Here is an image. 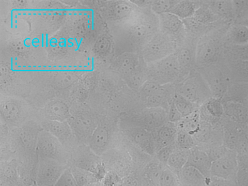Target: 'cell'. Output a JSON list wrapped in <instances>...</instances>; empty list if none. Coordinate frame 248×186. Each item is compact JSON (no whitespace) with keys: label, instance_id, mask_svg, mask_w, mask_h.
<instances>
[{"label":"cell","instance_id":"cell-24","mask_svg":"<svg viewBox=\"0 0 248 186\" xmlns=\"http://www.w3.org/2000/svg\"><path fill=\"white\" fill-rule=\"evenodd\" d=\"M175 124L168 122L154 130L156 152L160 148L175 142L177 132Z\"/></svg>","mask_w":248,"mask_h":186},{"label":"cell","instance_id":"cell-17","mask_svg":"<svg viewBox=\"0 0 248 186\" xmlns=\"http://www.w3.org/2000/svg\"><path fill=\"white\" fill-rule=\"evenodd\" d=\"M40 123L44 130L54 136L65 148L74 138L68 121L44 120Z\"/></svg>","mask_w":248,"mask_h":186},{"label":"cell","instance_id":"cell-26","mask_svg":"<svg viewBox=\"0 0 248 186\" xmlns=\"http://www.w3.org/2000/svg\"><path fill=\"white\" fill-rule=\"evenodd\" d=\"M206 5L221 20L229 22L235 21L232 0L208 1Z\"/></svg>","mask_w":248,"mask_h":186},{"label":"cell","instance_id":"cell-39","mask_svg":"<svg viewBox=\"0 0 248 186\" xmlns=\"http://www.w3.org/2000/svg\"><path fill=\"white\" fill-rule=\"evenodd\" d=\"M199 108L191 115L184 118L177 123V129H182L193 136L199 128L201 123Z\"/></svg>","mask_w":248,"mask_h":186},{"label":"cell","instance_id":"cell-54","mask_svg":"<svg viewBox=\"0 0 248 186\" xmlns=\"http://www.w3.org/2000/svg\"><path fill=\"white\" fill-rule=\"evenodd\" d=\"M239 170H248V154L237 155Z\"/></svg>","mask_w":248,"mask_h":186},{"label":"cell","instance_id":"cell-41","mask_svg":"<svg viewBox=\"0 0 248 186\" xmlns=\"http://www.w3.org/2000/svg\"><path fill=\"white\" fill-rule=\"evenodd\" d=\"M189 150L176 148L170 155L167 165L171 170H175L178 173L186 165Z\"/></svg>","mask_w":248,"mask_h":186},{"label":"cell","instance_id":"cell-7","mask_svg":"<svg viewBox=\"0 0 248 186\" xmlns=\"http://www.w3.org/2000/svg\"><path fill=\"white\" fill-rule=\"evenodd\" d=\"M151 64L148 69L150 77H152L150 78L162 85L173 82L182 72L175 53Z\"/></svg>","mask_w":248,"mask_h":186},{"label":"cell","instance_id":"cell-33","mask_svg":"<svg viewBox=\"0 0 248 186\" xmlns=\"http://www.w3.org/2000/svg\"><path fill=\"white\" fill-rule=\"evenodd\" d=\"M224 58L228 61H248V43L242 46L225 45Z\"/></svg>","mask_w":248,"mask_h":186},{"label":"cell","instance_id":"cell-38","mask_svg":"<svg viewBox=\"0 0 248 186\" xmlns=\"http://www.w3.org/2000/svg\"><path fill=\"white\" fill-rule=\"evenodd\" d=\"M195 48L184 46L175 53L177 60L182 71L187 70L194 64L196 65Z\"/></svg>","mask_w":248,"mask_h":186},{"label":"cell","instance_id":"cell-4","mask_svg":"<svg viewBox=\"0 0 248 186\" xmlns=\"http://www.w3.org/2000/svg\"><path fill=\"white\" fill-rule=\"evenodd\" d=\"M176 93L199 107L213 97L207 83L197 70L190 72L179 84Z\"/></svg>","mask_w":248,"mask_h":186},{"label":"cell","instance_id":"cell-45","mask_svg":"<svg viewBox=\"0 0 248 186\" xmlns=\"http://www.w3.org/2000/svg\"><path fill=\"white\" fill-rule=\"evenodd\" d=\"M162 86V85L158 81L150 78L144 82L139 91L141 97L145 99L149 96L157 93Z\"/></svg>","mask_w":248,"mask_h":186},{"label":"cell","instance_id":"cell-2","mask_svg":"<svg viewBox=\"0 0 248 186\" xmlns=\"http://www.w3.org/2000/svg\"><path fill=\"white\" fill-rule=\"evenodd\" d=\"M228 28L219 27L211 30L198 39L195 50L196 65L198 67L214 62L223 58Z\"/></svg>","mask_w":248,"mask_h":186},{"label":"cell","instance_id":"cell-18","mask_svg":"<svg viewBox=\"0 0 248 186\" xmlns=\"http://www.w3.org/2000/svg\"><path fill=\"white\" fill-rule=\"evenodd\" d=\"M212 161L205 151L195 146L189 150L187 160L185 166L192 167L199 171L206 179L211 177Z\"/></svg>","mask_w":248,"mask_h":186},{"label":"cell","instance_id":"cell-42","mask_svg":"<svg viewBox=\"0 0 248 186\" xmlns=\"http://www.w3.org/2000/svg\"><path fill=\"white\" fill-rule=\"evenodd\" d=\"M172 100L183 118L191 115L200 107L176 93H174Z\"/></svg>","mask_w":248,"mask_h":186},{"label":"cell","instance_id":"cell-19","mask_svg":"<svg viewBox=\"0 0 248 186\" xmlns=\"http://www.w3.org/2000/svg\"><path fill=\"white\" fill-rule=\"evenodd\" d=\"M153 131L143 127H130L126 131L131 140L148 154L153 155L156 152Z\"/></svg>","mask_w":248,"mask_h":186},{"label":"cell","instance_id":"cell-51","mask_svg":"<svg viewBox=\"0 0 248 186\" xmlns=\"http://www.w3.org/2000/svg\"><path fill=\"white\" fill-rule=\"evenodd\" d=\"M168 122L177 124L183 119L180 113L176 108L173 100L169 105L167 111Z\"/></svg>","mask_w":248,"mask_h":186},{"label":"cell","instance_id":"cell-20","mask_svg":"<svg viewBox=\"0 0 248 186\" xmlns=\"http://www.w3.org/2000/svg\"><path fill=\"white\" fill-rule=\"evenodd\" d=\"M201 120L211 124L220 123L224 115V108L221 99L212 97L199 107Z\"/></svg>","mask_w":248,"mask_h":186},{"label":"cell","instance_id":"cell-5","mask_svg":"<svg viewBox=\"0 0 248 186\" xmlns=\"http://www.w3.org/2000/svg\"><path fill=\"white\" fill-rule=\"evenodd\" d=\"M43 129L40 123L28 120L20 126L13 129L16 147L24 157H36V146L39 133Z\"/></svg>","mask_w":248,"mask_h":186},{"label":"cell","instance_id":"cell-1","mask_svg":"<svg viewBox=\"0 0 248 186\" xmlns=\"http://www.w3.org/2000/svg\"><path fill=\"white\" fill-rule=\"evenodd\" d=\"M147 9H138L129 17L120 21V39L142 48L157 32L158 17ZM141 48V49H142Z\"/></svg>","mask_w":248,"mask_h":186},{"label":"cell","instance_id":"cell-31","mask_svg":"<svg viewBox=\"0 0 248 186\" xmlns=\"http://www.w3.org/2000/svg\"><path fill=\"white\" fill-rule=\"evenodd\" d=\"M138 9L130 0H119L112 6V14L116 19L121 21L129 17Z\"/></svg>","mask_w":248,"mask_h":186},{"label":"cell","instance_id":"cell-10","mask_svg":"<svg viewBox=\"0 0 248 186\" xmlns=\"http://www.w3.org/2000/svg\"><path fill=\"white\" fill-rule=\"evenodd\" d=\"M141 114L126 120L130 127H140L154 131L168 122L167 110L161 108H146ZM129 127V128H130Z\"/></svg>","mask_w":248,"mask_h":186},{"label":"cell","instance_id":"cell-34","mask_svg":"<svg viewBox=\"0 0 248 186\" xmlns=\"http://www.w3.org/2000/svg\"><path fill=\"white\" fill-rule=\"evenodd\" d=\"M19 162L16 158L1 161L0 177L15 182L20 181L18 173Z\"/></svg>","mask_w":248,"mask_h":186},{"label":"cell","instance_id":"cell-13","mask_svg":"<svg viewBox=\"0 0 248 186\" xmlns=\"http://www.w3.org/2000/svg\"><path fill=\"white\" fill-rule=\"evenodd\" d=\"M238 170L236 154L233 150H229L224 156L212 162L210 175L235 182Z\"/></svg>","mask_w":248,"mask_h":186},{"label":"cell","instance_id":"cell-11","mask_svg":"<svg viewBox=\"0 0 248 186\" xmlns=\"http://www.w3.org/2000/svg\"><path fill=\"white\" fill-rule=\"evenodd\" d=\"M192 137L196 146L203 149L223 144V132L220 123L213 124L201 120Z\"/></svg>","mask_w":248,"mask_h":186},{"label":"cell","instance_id":"cell-35","mask_svg":"<svg viewBox=\"0 0 248 186\" xmlns=\"http://www.w3.org/2000/svg\"><path fill=\"white\" fill-rule=\"evenodd\" d=\"M68 167L78 186H87L98 181L94 173L89 170L72 164Z\"/></svg>","mask_w":248,"mask_h":186},{"label":"cell","instance_id":"cell-53","mask_svg":"<svg viewBox=\"0 0 248 186\" xmlns=\"http://www.w3.org/2000/svg\"><path fill=\"white\" fill-rule=\"evenodd\" d=\"M235 182L237 186H248V170H238Z\"/></svg>","mask_w":248,"mask_h":186},{"label":"cell","instance_id":"cell-12","mask_svg":"<svg viewBox=\"0 0 248 186\" xmlns=\"http://www.w3.org/2000/svg\"><path fill=\"white\" fill-rule=\"evenodd\" d=\"M67 121L76 140L81 144L87 145L99 121L91 114L80 113L72 115Z\"/></svg>","mask_w":248,"mask_h":186},{"label":"cell","instance_id":"cell-30","mask_svg":"<svg viewBox=\"0 0 248 186\" xmlns=\"http://www.w3.org/2000/svg\"><path fill=\"white\" fill-rule=\"evenodd\" d=\"M177 173L185 186H207L206 179L192 167L185 166Z\"/></svg>","mask_w":248,"mask_h":186},{"label":"cell","instance_id":"cell-27","mask_svg":"<svg viewBox=\"0 0 248 186\" xmlns=\"http://www.w3.org/2000/svg\"><path fill=\"white\" fill-rule=\"evenodd\" d=\"M248 43V27L242 24L234 23L227 29L225 45L242 46Z\"/></svg>","mask_w":248,"mask_h":186},{"label":"cell","instance_id":"cell-15","mask_svg":"<svg viewBox=\"0 0 248 186\" xmlns=\"http://www.w3.org/2000/svg\"><path fill=\"white\" fill-rule=\"evenodd\" d=\"M0 116L4 124L14 129L28 121V113L20 104L10 100L1 106Z\"/></svg>","mask_w":248,"mask_h":186},{"label":"cell","instance_id":"cell-23","mask_svg":"<svg viewBox=\"0 0 248 186\" xmlns=\"http://www.w3.org/2000/svg\"><path fill=\"white\" fill-rule=\"evenodd\" d=\"M221 100L232 101L248 108V82H233L229 86Z\"/></svg>","mask_w":248,"mask_h":186},{"label":"cell","instance_id":"cell-36","mask_svg":"<svg viewBox=\"0 0 248 186\" xmlns=\"http://www.w3.org/2000/svg\"><path fill=\"white\" fill-rule=\"evenodd\" d=\"M198 8L193 1L178 0L169 13L174 14L181 19H185L192 17Z\"/></svg>","mask_w":248,"mask_h":186},{"label":"cell","instance_id":"cell-48","mask_svg":"<svg viewBox=\"0 0 248 186\" xmlns=\"http://www.w3.org/2000/svg\"><path fill=\"white\" fill-rule=\"evenodd\" d=\"M54 186H78L74 178L69 167L63 171Z\"/></svg>","mask_w":248,"mask_h":186},{"label":"cell","instance_id":"cell-14","mask_svg":"<svg viewBox=\"0 0 248 186\" xmlns=\"http://www.w3.org/2000/svg\"><path fill=\"white\" fill-rule=\"evenodd\" d=\"M73 163L75 165L94 173L96 177L103 170V166L96 155L87 144H80L73 155Z\"/></svg>","mask_w":248,"mask_h":186},{"label":"cell","instance_id":"cell-46","mask_svg":"<svg viewBox=\"0 0 248 186\" xmlns=\"http://www.w3.org/2000/svg\"><path fill=\"white\" fill-rule=\"evenodd\" d=\"M212 162L216 161L227 154L229 150L224 144L204 149Z\"/></svg>","mask_w":248,"mask_h":186},{"label":"cell","instance_id":"cell-6","mask_svg":"<svg viewBox=\"0 0 248 186\" xmlns=\"http://www.w3.org/2000/svg\"><path fill=\"white\" fill-rule=\"evenodd\" d=\"M172 41L164 32H156L141 49L142 57L149 64L156 62L174 53Z\"/></svg>","mask_w":248,"mask_h":186},{"label":"cell","instance_id":"cell-56","mask_svg":"<svg viewBox=\"0 0 248 186\" xmlns=\"http://www.w3.org/2000/svg\"><path fill=\"white\" fill-rule=\"evenodd\" d=\"M244 130L245 134L248 138V124L245 125Z\"/></svg>","mask_w":248,"mask_h":186},{"label":"cell","instance_id":"cell-32","mask_svg":"<svg viewBox=\"0 0 248 186\" xmlns=\"http://www.w3.org/2000/svg\"><path fill=\"white\" fill-rule=\"evenodd\" d=\"M226 61L230 71L232 82H248V61Z\"/></svg>","mask_w":248,"mask_h":186},{"label":"cell","instance_id":"cell-44","mask_svg":"<svg viewBox=\"0 0 248 186\" xmlns=\"http://www.w3.org/2000/svg\"><path fill=\"white\" fill-rule=\"evenodd\" d=\"M177 1L170 0H152L150 9L154 14L158 16L169 13Z\"/></svg>","mask_w":248,"mask_h":186},{"label":"cell","instance_id":"cell-37","mask_svg":"<svg viewBox=\"0 0 248 186\" xmlns=\"http://www.w3.org/2000/svg\"><path fill=\"white\" fill-rule=\"evenodd\" d=\"M158 17L159 26L169 32H177L183 24L181 19L170 13L161 14Z\"/></svg>","mask_w":248,"mask_h":186},{"label":"cell","instance_id":"cell-50","mask_svg":"<svg viewBox=\"0 0 248 186\" xmlns=\"http://www.w3.org/2000/svg\"><path fill=\"white\" fill-rule=\"evenodd\" d=\"M234 151L237 155L248 154V138L244 132L239 137Z\"/></svg>","mask_w":248,"mask_h":186},{"label":"cell","instance_id":"cell-28","mask_svg":"<svg viewBox=\"0 0 248 186\" xmlns=\"http://www.w3.org/2000/svg\"><path fill=\"white\" fill-rule=\"evenodd\" d=\"M45 120L67 121L72 116L67 106L60 101H53L46 107L44 110Z\"/></svg>","mask_w":248,"mask_h":186},{"label":"cell","instance_id":"cell-25","mask_svg":"<svg viewBox=\"0 0 248 186\" xmlns=\"http://www.w3.org/2000/svg\"><path fill=\"white\" fill-rule=\"evenodd\" d=\"M224 116L226 118L245 125L248 124V108L240 104L229 100H221Z\"/></svg>","mask_w":248,"mask_h":186},{"label":"cell","instance_id":"cell-8","mask_svg":"<svg viewBox=\"0 0 248 186\" xmlns=\"http://www.w3.org/2000/svg\"><path fill=\"white\" fill-rule=\"evenodd\" d=\"M36 153L37 157L52 159L67 164L66 148L57 138L44 130L39 133Z\"/></svg>","mask_w":248,"mask_h":186},{"label":"cell","instance_id":"cell-55","mask_svg":"<svg viewBox=\"0 0 248 186\" xmlns=\"http://www.w3.org/2000/svg\"><path fill=\"white\" fill-rule=\"evenodd\" d=\"M20 182H15L3 177H0V186H20Z\"/></svg>","mask_w":248,"mask_h":186},{"label":"cell","instance_id":"cell-40","mask_svg":"<svg viewBox=\"0 0 248 186\" xmlns=\"http://www.w3.org/2000/svg\"><path fill=\"white\" fill-rule=\"evenodd\" d=\"M149 77V70L145 71L144 69L139 66L132 74L124 79L129 88L134 91H139L144 82L150 79Z\"/></svg>","mask_w":248,"mask_h":186},{"label":"cell","instance_id":"cell-16","mask_svg":"<svg viewBox=\"0 0 248 186\" xmlns=\"http://www.w3.org/2000/svg\"><path fill=\"white\" fill-rule=\"evenodd\" d=\"M110 139L111 131L109 127L106 123L99 121L87 145L93 152L100 156L108 150Z\"/></svg>","mask_w":248,"mask_h":186},{"label":"cell","instance_id":"cell-9","mask_svg":"<svg viewBox=\"0 0 248 186\" xmlns=\"http://www.w3.org/2000/svg\"><path fill=\"white\" fill-rule=\"evenodd\" d=\"M37 159L35 181L38 186L54 185L68 167L56 160L41 157Z\"/></svg>","mask_w":248,"mask_h":186},{"label":"cell","instance_id":"cell-52","mask_svg":"<svg viewBox=\"0 0 248 186\" xmlns=\"http://www.w3.org/2000/svg\"><path fill=\"white\" fill-rule=\"evenodd\" d=\"M207 186H237L236 182L216 177L207 179Z\"/></svg>","mask_w":248,"mask_h":186},{"label":"cell","instance_id":"cell-29","mask_svg":"<svg viewBox=\"0 0 248 186\" xmlns=\"http://www.w3.org/2000/svg\"><path fill=\"white\" fill-rule=\"evenodd\" d=\"M167 85H163L157 93L144 99L146 108H161L168 111L173 97H171Z\"/></svg>","mask_w":248,"mask_h":186},{"label":"cell","instance_id":"cell-57","mask_svg":"<svg viewBox=\"0 0 248 186\" xmlns=\"http://www.w3.org/2000/svg\"><path fill=\"white\" fill-rule=\"evenodd\" d=\"M54 186V185H48V186Z\"/></svg>","mask_w":248,"mask_h":186},{"label":"cell","instance_id":"cell-21","mask_svg":"<svg viewBox=\"0 0 248 186\" xmlns=\"http://www.w3.org/2000/svg\"><path fill=\"white\" fill-rule=\"evenodd\" d=\"M140 65L138 55L132 51H125L117 56L113 67L124 79L132 74Z\"/></svg>","mask_w":248,"mask_h":186},{"label":"cell","instance_id":"cell-3","mask_svg":"<svg viewBox=\"0 0 248 186\" xmlns=\"http://www.w3.org/2000/svg\"><path fill=\"white\" fill-rule=\"evenodd\" d=\"M197 70L206 81L213 97L221 99L232 83L225 60L223 58L214 62L199 66Z\"/></svg>","mask_w":248,"mask_h":186},{"label":"cell","instance_id":"cell-43","mask_svg":"<svg viewBox=\"0 0 248 186\" xmlns=\"http://www.w3.org/2000/svg\"><path fill=\"white\" fill-rule=\"evenodd\" d=\"M175 142L177 148L185 150H189L196 146L192 136L182 129H177Z\"/></svg>","mask_w":248,"mask_h":186},{"label":"cell","instance_id":"cell-47","mask_svg":"<svg viewBox=\"0 0 248 186\" xmlns=\"http://www.w3.org/2000/svg\"><path fill=\"white\" fill-rule=\"evenodd\" d=\"M176 147L175 142H174L170 145L160 148L156 152L157 158L159 162L167 164L170 155L177 148Z\"/></svg>","mask_w":248,"mask_h":186},{"label":"cell","instance_id":"cell-49","mask_svg":"<svg viewBox=\"0 0 248 186\" xmlns=\"http://www.w3.org/2000/svg\"><path fill=\"white\" fill-rule=\"evenodd\" d=\"M175 178L172 170L169 168L162 170L159 186H175Z\"/></svg>","mask_w":248,"mask_h":186},{"label":"cell","instance_id":"cell-22","mask_svg":"<svg viewBox=\"0 0 248 186\" xmlns=\"http://www.w3.org/2000/svg\"><path fill=\"white\" fill-rule=\"evenodd\" d=\"M220 124L223 132V144L229 150L234 151L239 137L244 132L245 125L229 120L224 115Z\"/></svg>","mask_w":248,"mask_h":186}]
</instances>
